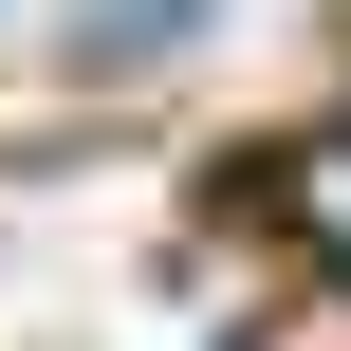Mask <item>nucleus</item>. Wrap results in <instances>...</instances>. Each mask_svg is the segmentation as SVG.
Instances as JSON below:
<instances>
[{
	"label": "nucleus",
	"instance_id": "obj_1",
	"mask_svg": "<svg viewBox=\"0 0 351 351\" xmlns=\"http://www.w3.org/2000/svg\"><path fill=\"white\" fill-rule=\"evenodd\" d=\"M259 204H278V241H315V259L351 278V111H333V130H296V148H278V185H259Z\"/></svg>",
	"mask_w": 351,
	"mask_h": 351
},
{
	"label": "nucleus",
	"instance_id": "obj_2",
	"mask_svg": "<svg viewBox=\"0 0 351 351\" xmlns=\"http://www.w3.org/2000/svg\"><path fill=\"white\" fill-rule=\"evenodd\" d=\"M204 0H93V56H148V37H185Z\"/></svg>",
	"mask_w": 351,
	"mask_h": 351
}]
</instances>
